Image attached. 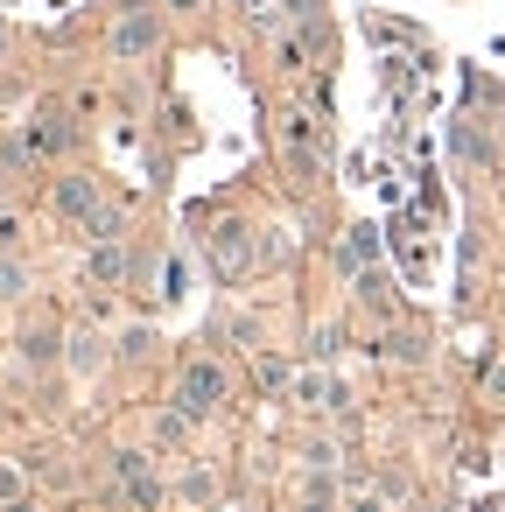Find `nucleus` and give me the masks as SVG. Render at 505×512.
I'll use <instances>...</instances> for the list:
<instances>
[{"mask_svg":"<svg viewBox=\"0 0 505 512\" xmlns=\"http://www.w3.org/2000/svg\"><path fill=\"white\" fill-rule=\"evenodd\" d=\"M176 407H183L190 421L218 414V407H225V372H218L211 358H190V365H183V379H176Z\"/></svg>","mask_w":505,"mask_h":512,"instance_id":"f257e3e1","label":"nucleus"},{"mask_svg":"<svg viewBox=\"0 0 505 512\" xmlns=\"http://www.w3.org/2000/svg\"><path fill=\"white\" fill-rule=\"evenodd\" d=\"M106 204V190H99V176H57V190H50V211L64 218V225H78L85 232V218Z\"/></svg>","mask_w":505,"mask_h":512,"instance_id":"f03ea898","label":"nucleus"},{"mask_svg":"<svg viewBox=\"0 0 505 512\" xmlns=\"http://www.w3.org/2000/svg\"><path fill=\"white\" fill-rule=\"evenodd\" d=\"M155 43H162V29H155V15H148V8L113 22V57H120V64H141V57H155Z\"/></svg>","mask_w":505,"mask_h":512,"instance_id":"7ed1b4c3","label":"nucleus"},{"mask_svg":"<svg viewBox=\"0 0 505 512\" xmlns=\"http://www.w3.org/2000/svg\"><path fill=\"white\" fill-rule=\"evenodd\" d=\"M113 470H120V484H127V498H134L141 512H155V505H162V477H155V463H148L141 449H120V456H113Z\"/></svg>","mask_w":505,"mask_h":512,"instance_id":"20e7f679","label":"nucleus"},{"mask_svg":"<svg viewBox=\"0 0 505 512\" xmlns=\"http://www.w3.org/2000/svg\"><path fill=\"white\" fill-rule=\"evenodd\" d=\"M64 358H71V372H78V379H99V372L113 365V344H106L92 323H78V330L64 337Z\"/></svg>","mask_w":505,"mask_h":512,"instance_id":"39448f33","label":"nucleus"},{"mask_svg":"<svg viewBox=\"0 0 505 512\" xmlns=\"http://www.w3.org/2000/svg\"><path fill=\"white\" fill-rule=\"evenodd\" d=\"M211 260H218V274H246V267H253V239H246L239 218L211 232Z\"/></svg>","mask_w":505,"mask_h":512,"instance_id":"423d86ee","label":"nucleus"},{"mask_svg":"<svg viewBox=\"0 0 505 512\" xmlns=\"http://www.w3.org/2000/svg\"><path fill=\"white\" fill-rule=\"evenodd\" d=\"M85 281H92V288H120V281H127V253H120V239H99V246L85 253Z\"/></svg>","mask_w":505,"mask_h":512,"instance_id":"0eeeda50","label":"nucleus"},{"mask_svg":"<svg viewBox=\"0 0 505 512\" xmlns=\"http://www.w3.org/2000/svg\"><path fill=\"white\" fill-rule=\"evenodd\" d=\"M22 148H29V155H64V148H71V127H64L57 113H43V120H29Z\"/></svg>","mask_w":505,"mask_h":512,"instance_id":"6e6552de","label":"nucleus"},{"mask_svg":"<svg viewBox=\"0 0 505 512\" xmlns=\"http://www.w3.org/2000/svg\"><path fill=\"white\" fill-rule=\"evenodd\" d=\"M281 134H288V155H295V162L309 169V155L323 148V127H316L309 113H288V120H281Z\"/></svg>","mask_w":505,"mask_h":512,"instance_id":"1a4fd4ad","label":"nucleus"},{"mask_svg":"<svg viewBox=\"0 0 505 512\" xmlns=\"http://www.w3.org/2000/svg\"><path fill=\"white\" fill-rule=\"evenodd\" d=\"M155 344H162V337H155L148 323H134V330H120V344H113V358H120V365H141V358H155Z\"/></svg>","mask_w":505,"mask_h":512,"instance_id":"9d476101","label":"nucleus"},{"mask_svg":"<svg viewBox=\"0 0 505 512\" xmlns=\"http://www.w3.org/2000/svg\"><path fill=\"white\" fill-rule=\"evenodd\" d=\"M176 498H183V505H211V498H218V477H211L204 463H190V470L176 477Z\"/></svg>","mask_w":505,"mask_h":512,"instance_id":"9b49d317","label":"nucleus"},{"mask_svg":"<svg viewBox=\"0 0 505 512\" xmlns=\"http://www.w3.org/2000/svg\"><path fill=\"white\" fill-rule=\"evenodd\" d=\"M148 435H155L162 449H183V442H190V414H183V407H169V414H155V421H148Z\"/></svg>","mask_w":505,"mask_h":512,"instance_id":"f8f14e48","label":"nucleus"},{"mask_svg":"<svg viewBox=\"0 0 505 512\" xmlns=\"http://www.w3.org/2000/svg\"><path fill=\"white\" fill-rule=\"evenodd\" d=\"M120 232H127V211H120V204H99V211L85 218V239H120Z\"/></svg>","mask_w":505,"mask_h":512,"instance_id":"ddd939ff","label":"nucleus"},{"mask_svg":"<svg viewBox=\"0 0 505 512\" xmlns=\"http://www.w3.org/2000/svg\"><path fill=\"white\" fill-rule=\"evenodd\" d=\"M22 358L29 365H57V337L50 330H22Z\"/></svg>","mask_w":505,"mask_h":512,"instance_id":"4468645a","label":"nucleus"},{"mask_svg":"<svg viewBox=\"0 0 505 512\" xmlns=\"http://www.w3.org/2000/svg\"><path fill=\"white\" fill-rule=\"evenodd\" d=\"M29 295V267L22 260H0V302H22Z\"/></svg>","mask_w":505,"mask_h":512,"instance_id":"2eb2a0df","label":"nucleus"},{"mask_svg":"<svg viewBox=\"0 0 505 512\" xmlns=\"http://www.w3.org/2000/svg\"><path fill=\"white\" fill-rule=\"evenodd\" d=\"M456 155H463V162H484V155H491V141H477V127H470V120H456Z\"/></svg>","mask_w":505,"mask_h":512,"instance_id":"dca6fc26","label":"nucleus"},{"mask_svg":"<svg viewBox=\"0 0 505 512\" xmlns=\"http://www.w3.org/2000/svg\"><path fill=\"white\" fill-rule=\"evenodd\" d=\"M379 351H386V358H421V351H428V344H421V337H414V330H393V337H386V344H379Z\"/></svg>","mask_w":505,"mask_h":512,"instance_id":"f3484780","label":"nucleus"},{"mask_svg":"<svg viewBox=\"0 0 505 512\" xmlns=\"http://www.w3.org/2000/svg\"><path fill=\"white\" fill-rule=\"evenodd\" d=\"M302 512H337V491H330V484H309V491H302Z\"/></svg>","mask_w":505,"mask_h":512,"instance_id":"a211bd4d","label":"nucleus"},{"mask_svg":"<svg viewBox=\"0 0 505 512\" xmlns=\"http://www.w3.org/2000/svg\"><path fill=\"white\" fill-rule=\"evenodd\" d=\"M358 302H372V309H386V281H379V274H358Z\"/></svg>","mask_w":505,"mask_h":512,"instance_id":"6ab92c4d","label":"nucleus"},{"mask_svg":"<svg viewBox=\"0 0 505 512\" xmlns=\"http://www.w3.org/2000/svg\"><path fill=\"white\" fill-rule=\"evenodd\" d=\"M0 505H22V470L0 463Z\"/></svg>","mask_w":505,"mask_h":512,"instance_id":"aec40b11","label":"nucleus"},{"mask_svg":"<svg viewBox=\"0 0 505 512\" xmlns=\"http://www.w3.org/2000/svg\"><path fill=\"white\" fill-rule=\"evenodd\" d=\"M260 386H274V393H281V386H288V365H281V358H260Z\"/></svg>","mask_w":505,"mask_h":512,"instance_id":"412c9836","label":"nucleus"},{"mask_svg":"<svg viewBox=\"0 0 505 512\" xmlns=\"http://www.w3.org/2000/svg\"><path fill=\"white\" fill-rule=\"evenodd\" d=\"M281 8H288V22H316V15H323V0H281Z\"/></svg>","mask_w":505,"mask_h":512,"instance_id":"4be33fe9","label":"nucleus"},{"mask_svg":"<svg viewBox=\"0 0 505 512\" xmlns=\"http://www.w3.org/2000/svg\"><path fill=\"white\" fill-rule=\"evenodd\" d=\"M344 512H386V498H379V491H358V498H351Z\"/></svg>","mask_w":505,"mask_h":512,"instance_id":"5701e85b","label":"nucleus"},{"mask_svg":"<svg viewBox=\"0 0 505 512\" xmlns=\"http://www.w3.org/2000/svg\"><path fill=\"white\" fill-rule=\"evenodd\" d=\"M491 393H498V400H505V365H498V372H491Z\"/></svg>","mask_w":505,"mask_h":512,"instance_id":"b1692460","label":"nucleus"},{"mask_svg":"<svg viewBox=\"0 0 505 512\" xmlns=\"http://www.w3.org/2000/svg\"><path fill=\"white\" fill-rule=\"evenodd\" d=\"M239 8H246V15H260V8H274V0H239Z\"/></svg>","mask_w":505,"mask_h":512,"instance_id":"393cba45","label":"nucleus"},{"mask_svg":"<svg viewBox=\"0 0 505 512\" xmlns=\"http://www.w3.org/2000/svg\"><path fill=\"white\" fill-rule=\"evenodd\" d=\"M169 8H183V15H190V8H204V0H169Z\"/></svg>","mask_w":505,"mask_h":512,"instance_id":"a878e982","label":"nucleus"},{"mask_svg":"<svg viewBox=\"0 0 505 512\" xmlns=\"http://www.w3.org/2000/svg\"><path fill=\"white\" fill-rule=\"evenodd\" d=\"M0 512H36V505H29V498H22V505H0Z\"/></svg>","mask_w":505,"mask_h":512,"instance_id":"bb28decb","label":"nucleus"},{"mask_svg":"<svg viewBox=\"0 0 505 512\" xmlns=\"http://www.w3.org/2000/svg\"><path fill=\"white\" fill-rule=\"evenodd\" d=\"M0 57H8V29H0Z\"/></svg>","mask_w":505,"mask_h":512,"instance_id":"cd10ccee","label":"nucleus"},{"mask_svg":"<svg viewBox=\"0 0 505 512\" xmlns=\"http://www.w3.org/2000/svg\"><path fill=\"white\" fill-rule=\"evenodd\" d=\"M225 512H246V505H225Z\"/></svg>","mask_w":505,"mask_h":512,"instance_id":"c85d7f7f","label":"nucleus"}]
</instances>
